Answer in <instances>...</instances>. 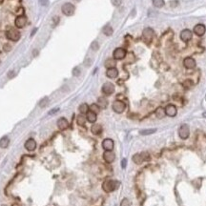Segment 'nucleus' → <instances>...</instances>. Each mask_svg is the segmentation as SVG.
I'll return each instance as SVG.
<instances>
[{
	"label": "nucleus",
	"instance_id": "nucleus-1",
	"mask_svg": "<svg viewBox=\"0 0 206 206\" xmlns=\"http://www.w3.org/2000/svg\"><path fill=\"white\" fill-rule=\"evenodd\" d=\"M119 186V182L118 180H109L104 181V183L102 184V188L105 192L110 193V192H113L115 190L118 188Z\"/></svg>",
	"mask_w": 206,
	"mask_h": 206
},
{
	"label": "nucleus",
	"instance_id": "nucleus-2",
	"mask_svg": "<svg viewBox=\"0 0 206 206\" xmlns=\"http://www.w3.org/2000/svg\"><path fill=\"white\" fill-rule=\"evenodd\" d=\"M149 159H150L149 154L146 152H143L140 154H136L133 157V161L136 164H141L142 162H144V161H148Z\"/></svg>",
	"mask_w": 206,
	"mask_h": 206
},
{
	"label": "nucleus",
	"instance_id": "nucleus-3",
	"mask_svg": "<svg viewBox=\"0 0 206 206\" xmlns=\"http://www.w3.org/2000/svg\"><path fill=\"white\" fill-rule=\"evenodd\" d=\"M153 37H154V31L151 29V28H146L142 32L143 41L147 44H150L153 40Z\"/></svg>",
	"mask_w": 206,
	"mask_h": 206
},
{
	"label": "nucleus",
	"instance_id": "nucleus-4",
	"mask_svg": "<svg viewBox=\"0 0 206 206\" xmlns=\"http://www.w3.org/2000/svg\"><path fill=\"white\" fill-rule=\"evenodd\" d=\"M112 107H113V110L115 113L121 114V113L124 112V110L126 108V105L123 101H121V100H115V101L113 102Z\"/></svg>",
	"mask_w": 206,
	"mask_h": 206
},
{
	"label": "nucleus",
	"instance_id": "nucleus-5",
	"mask_svg": "<svg viewBox=\"0 0 206 206\" xmlns=\"http://www.w3.org/2000/svg\"><path fill=\"white\" fill-rule=\"evenodd\" d=\"M75 6L72 3H65L62 8H61V11H62V13L67 15V16H71L75 14Z\"/></svg>",
	"mask_w": 206,
	"mask_h": 206
},
{
	"label": "nucleus",
	"instance_id": "nucleus-6",
	"mask_svg": "<svg viewBox=\"0 0 206 206\" xmlns=\"http://www.w3.org/2000/svg\"><path fill=\"white\" fill-rule=\"evenodd\" d=\"M6 35L9 39L12 41H18L20 38V32L16 29H13V28L7 31Z\"/></svg>",
	"mask_w": 206,
	"mask_h": 206
},
{
	"label": "nucleus",
	"instance_id": "nucleus-7",
	"mask_svg": "<svg viewBox=\"0 0 206 206\" xmlns=\"http://www.w3.org/2000/svg\"><path fill=\"white\" fill-rule=\"evenodd\" d=\"M189 135H190V129H189V126L187 124H183L180 126L179 129V136L182 140H186L188 138Z\"/></svg>",
	"mask_w": 206,
	"mask_h": 206
},
{
	"label": "nucleus",
	"instance_id": "nucleus-8",
	"mask_svg": "<svg viewBox=\"0 0 206 206\" xmlns=\"http://www.w3.org/2000/svg\"><path fill=\"white\" fill-rule=\"evenodd\" d=\"M114 92H115V86H114L113 83H111V82L104 83L103 86H102V93L104 94L110 96V94H112Z\"/></svg>",
	"mask_w": 206,
	"mask_h": 206
},
{
	"label": "nucleus",
	"instance_id": "nucleus-9",
	"mask_svg": "<svg viewBox=\"0 0 206 206\" xmlns=\"http://www.w3.org/2000/svg\"><path fill=\"white\" fill-rule=\"evenodd\" d=\"M114 59L115 60H121L126 57V51L122 48H116L114 51Z\"/></svg>",
	"mask_w": 206,
	"mask_h": 206
},
{
	"label": "nucleus",
	"instance_id": "nucleus-10",
	"mask_svg": "<svg viewBox=\"0 0 206 206\" xmlns=\"http://www.w3.org/2000/svg\"><path fill=\"white\" fill-rule=\"evenodd\" d=\"M177 113V107L175 106V105L173 104H169L167 105L166 108H165V114L167 115L171 116V118H174V116H176Z\"/></svg>",
	"mask_w": 206,
	"mask_h": 206
},
{
	"label": "nucleus",
	"instance_id": "nucleus-11",
	"mask_svg": "<svg viewBox=\"0 0 206 206\" xmlns=\"http://www.w3.org/2000/svg\"><path fill=\"white\" fill-rule=\"evenodd\" d=\"M114 141L113 140H111V138H106V140H104L102 141V147L105 151H112L114 149Z\"/></svg>",
	"mask_w": 206,
	"mask_h": 206
},
{
	"label": "nucleus",
	"instance_id": "nucleus-12",
	"mask_svg": "<svg viewBox=\"0 0 206 206\" xmlns=\"http://www.w3.org/2000/svg\"><path fill=\"white\" fill-rule=\"evenodd\" d=\"M192 32L190 30H183L181 32H180V38H181V40L182 41H184V42H188V41H190L192 39Z\"/></svg>",
	"mask_w": 206,
	"mask_h": 206
},
{
	"label": "nucleus",
	"instance_id": "nucleus-13",
	"mask_svg": "<svg viewBox=\"0 0 206 206\" xmlns=\"http://www.w3.org/2000/svg\"><path fill=\"white\" fill-rule=\"evenodd\" d=\"M15 26L19 28V29H22V28H24L27 24V18H26V16L24 15H20L18 16V17H16L15 19Z\"/></svg>",
	"mask_w": 206,
	"mask_h": 206
},
{
	"label": "nucleus",
	"instance_id": "nucleus-14",
	"mask_svg": "<svg viewBox=\"0 0 206 206\" xmlns=\"http://www.w3.org/2000/svg\"><path fill=\"white\" fill-rule=\"evenodd\" d=\"M206 32V28L203 24H198L194 27V32L198 36H202Z\"/></svg>",
	"mask_w": 206,
	"mask_h": 206
},
{
	"label": "nucleus",
	"instance_id": "nucleus-15",
	"mask_svg": "<svg viewBox=\"0 0 206 206\" xmlns=\"http://www.w3.org/2000/svg\"><path fill=\"white\" fill-rule=\"evenodd\" d=\"M25 148L28 151H33L36 148V141L33 140V138H29L26 142H25Z\"/></svg>",
	"mask_w": 206,
	"mask_h": 206
},
{
	"label": "nucleus",
	"instance_id": "nucleus-16",
	"mask_svg": "<svg viewBox=\"0 0 206 206\" xmlns=\"http://www.w3.org/2000/svg\"><path fill=\"white\" fill-rule=\"evenodd\" d=\"M103 158H104L105 161H106V162L111 163V162H113V161L115 160V155L112 151H105L104 154H103Z\"/></svg>",
	"mask_w": 206,
	"mask_h": 206
},
{
	"label": "nucleus",
	"instance_id": "nucleus-17",
	"mask_svg": "<svg viewBox=\"0 0 206 206\" xmlns=\"http://www.w3.org/2000/svg\"><path fill=\"white\" fill-rule=\"evenodd\" d=\"M183 65L187 69H193L196 67V61L192 57H186L184 61H183Z\"/></svg>",
	"mask_w": 206,
	"mask_h": 206
},
{
	"label": "nucleus",
	"instance_id": "nucleus-18",
	"mask_svg": "<svg viewBox=\"0 0 206 206\" xmlns=\"http://www.w3.org/2000/svg\"><path fill=\"white\" fill-rule=\"evenodd\" d=\"M57 127L59 128L60 130H65L67 128L69 127V123H68V120L64 118H60L57 120Z\"/></svg>",
	"mask_w": 206,
	"mask_h": 206
},
{
	"label": "nucleus",
	"instance_id": "nucleus-19",
	"mask_svg": "<svg viewBox=\"0 0 206 206\" xmlns=\"http://www.w3.org/2000/svg\"><path fill=\"white\" fill-rule=\"evenodd\" d=\"M106 75L109 77V78H115V77L118 75V71L116 70L115 68L108 69L107 72H106Z\"/></svg>",
	"mask_w": 206,
	"mask_h": 206
},
{
	"label": "nucleus",
	"instance_id": "nucleus-20",
	"mask_svg": "<svg viewBox=\"0 0 206 206\" xmlns=\"http://www.w3.org/2000/svg\"><path fill=\"white\" fill-rule=\"evenodd\" d=\"M86 119L89 122H91V123H94V122L97 121V114L92 112V111H89L86 115Z\"/></svg>",
	"mask_w": 206,
	"mask_h": 206
},
{
	"label": "nucleus",
	"instance_id": "nucleus-21",
	"mask_svg": "<svg viewBox=\"0 0 206 206\" xmlns=\"http://www.w3.org/2000/svg\"><path fill=\"white\" fill-rule=\"evenodd\" d=\"M91 132L94 134V135H99L102 132V127L101 125L99 124H94L91 128Z\"/></svg>",
	"mask_w": 206,
	"mask_h": 206
},
{
	"label": "nucleus",
	"instance_id": "nucleus-22",
	"mask_svg": "<svg viewBox=\"0 0 206 206\" xmlns=\"http://www.w3.org/2000/svg\"><path fill=\"white\" fill-rule=\"evenodd\" d=\"M97 105L99 106V108L105 109L107 107V105H108V100L105 97H99L98 100H97Z\"/></svg>",
	"mask_w": 206,
	"mask_h": 206
},
{
	"label": "nucleus",
	"instance_id": "nucleus-23",
	"mask_svg": "<svg viewBox=\"0 0 206 206\" xmlns=\"http://www.w3.org/2000/svg\"><path fill=\"white\" fill-rule=\"evenodd\" d=\"M10 140L8 137H3L0 138V148H7L9 146Z\"/></svg>",
	"mask_w": 206,
	"mask_h": 206
},
{
	"label": "nucleus",
	"instance_id": "nucleus-24",
	"mask_svg": "<svg viewBox=\"0 0 206 206\" xmlns=\"http://www.w3.org/2000/svg\"><path fill=\"white\" fill-rule=\"evenodd\" d=\"M115 59H112V58H108L106 61H105V67H106L107 69H111V68H115Z\"/></svg>",
	"mask_w": 206,
	"mask_h": 206
},
{
	"label": "nucleus",
	"instance_id": "nucleus-25",
	"mask_svg": "<svg viewBox=\"0 0 206 206\" xmlns=\"http://www.w3.org/2000/svg\"><path fill=\"white\" fill-rule=\"evenodd\" d=\"M155 115H157L158 118H163L166 115L165 109H163L162 107H158L157 110H155Z\"/></svg>",
	"mask_w": 206,
	"mask_h": 206
},
{
	"label": "nucleus",
	"instance_id": "nucleus-26",
	"mask_svg": "<svg viewBox=\"0 0 206 206\" xmlns=\"http://www.w3.org/2000/svg\"><path fill=\"white\" fill-rule=\"evenodd\" d=\"M113 28L111 27V26H105L103 28V33L105 35H107V36H110V35H113Z\"/></svg>",
	"mask_w": 206,
	"mask_h": 206
},
{
	"label": "nucleus",
	"instance_id": "nucleus-27",
	"mask_svg": "<svg viewBox=\"0 0 206 206\" xmlns=\"http://www.w3.org/2000/svg\"><path fill=\"white\" fill-rule=\"evenodd\" d=\"M89 109H90V108H89V106H88L86 103H82L80 106H79V108H78L79 112L81 114H87L89 112Z\"/></svg>",
	"mask_w": 206,
	"mask_h": 206
},
{
	"label": "nucleus",
	"instance_id": "nucleus-28",
	"mask_svg": "<svg viewBox=\"0 0 206 206\" xmlns=\"http://www.w3.org/2000/svg\"><path fill=\"white\" fill-rule=\"evenodd\" d=\"M152 2H153V5L155 7H157V8H161V7H163L164 6V0H152Z\"/></svg>",
	"mask_w": 206,
	"mask_h": 206
},
{
	"label": "nucleus",
	"instance_id": "nucleus-29",
	"mask_svg": "<svg viewBox=\"0 0 206 206\" xmlns=\"http://www.w3.org/2000/svg\"><path fill=\"white\" fill-rule=\"evenodd\" d=\"M76 122H77V124L80 125V126H83L85 124V122H86V118H85V116L83 115H80L77 116V119H76Z\"/></svg>",
	"mask_w": 206,
	"mask_h": 206
},
{
	"label": "nucleus",
	"instance_id": "nucleus-30",
	"mask_svg": "<svg viewBox=\"0 0 206 206\" xmlns=\"http://www.w3.org/2000/svg\"><path fill=\"white\" fill-rule=\"evenodd\" d=\"M155 131V129H147V130H141L140 132V135H142V136H148V135H151V134H154Z\"/></svg>",
	"mask_w": 206,
	"mask_h": 206
},
{
	"label": "nucleus",
	"instance_id": "nucleus-31",
	"mask_svg": "<svg viewBox=\"0 0 206 206\" xmlns=\"http://www.w3.org/2000/svg\"><path fill=\"white\" fill-rule=\"evenodd\" d=\"M99 110H100V108L97 104H92L90 106V111H92V112L96 113V114H97L99 112Z\"/></svg>",
	"mask_w": 206,
	"mask_h": 206
},
{
	"label": "nucleus",
	"instance_id": "nucleus-32",
	"mask_svg": "<svg viewBox=\"0 0 206 206\" xmlns=\"http://www.w3.org/2000/svg\"><path fill=\"white\" fill-rule=\"evenodd\" d=\"M48 102H49V99H48V97H44V98H42L40 101H39V106L41 107V108H43V107H45V106H47V104H48Z\"/></svg>",
	"mask_w": 206,
	"mask_h": 206
},
{
	"label": "nucleus",
	"instance_id": "nucleus-33",
	"mask_svg": "<svg viewBox=\"0 0 206 206\" xmlns=\"http://www.w3.org/2000/svg\"><path fill=\"white\" fill-rule=\"evenodd\" d=\"M120 206H131V202L128 198H123L120 202Z\"/></svg>",
	"mask_w": 206,
	"mask_h": 206
},
{
	"label": "nucleus",
	"instance_id": "nucleus-34",
	"mask_svg": "<svg viewBox=\"0 0 206 206\" xmlns=\"http://www.w3.org/2000/svg\"><path fill=\"white\" fill-rule=\"evenodd\" d=\"M91 48H92L93 51H97L98 48H99L98 43H97V41H94V42L92 43V45H91Z\"/></svg>",
	"mask_w": 206,
	"mask_h": 206
},
{
	"label": "nucleus",
	"instance_id": "nucleus-35",
	"mask_svg": "<svg viewBox=\"0 0 206 206\" xmlns=\"http://www.w3.org/2000/svg\"><path fill=\"white\" fill-rule=\"evenodd\" d=\"M111 2H112V4L114 5L115 7H118L121 5L122 3V0H111Z\"/></svg>",
	"mask_w": 206,
	"mask_h": 206
},
{
	"label": "nucleus",
	"instance_id": "nucleus-36",
	"mask_svg": "<svg viewBox=\"0 0 206 206\" xmlns=\"http://www.w3.org/2000/svg\"><path fill=\"white\" fill-rule=\"evenodd\" d=\"M192 85H193V82L191 80H185L184 82H183V86H184L185 88H190Z\"/></svg>",
	"mask_w": 206,
	"mask_h": 206
},
{
	"label": "nucleus",
	"instance_id": "nucleus-37",
	"mask_svg": "<svg viewBox=\"0 0 206 206\" xmlns=\"http://www.w3.org/2000/svg\"><path fill=\"white\" fill-rule=\"evenodd\" d=\"M73 75H75V76L79 75H80V70H79V68H77V67H75V68L73 70Z\"/></svg>",
	"mask_w": 206,
	"mask_h": 206
},
{
	"label": "nucleus",
	"instance_id": "nucleus-38",
	"mask_svg": "<svg viewBox=\"0 0 206 206\" xmlns=\"http://www.w3.org/2000/svg\"><path fill=\"white\" fill-rule=\"evenodd\" d=\"M39 4L41 5V6L46 7L49 5V0H39Z\"/></svg>",
	"mask_w": 206,
	"mask_h": 206
},
{
	"label": "nucleus",
	"instance_id": "nucleus-39",
	"mask_svg": "<svg viewBox=\"0 0 206 206\" xmlns=\"http://www.w3.org/2000/svg\"><path fill=\"white\" fill-rule=\"evenodd\" d=\"M3 49H4V51L5 52H10L11 51V49H12V46L10 45V44H5L4 45V47H3Z\"/></svg>",
	"mask_w": 206,
	"mask_h": 206
},
{
	"label": "nucleus",
	"instance_id": "nucleus-40",
	"mask_svg": "<svg viewBox=\"0 0 206 206\" xmlns=\"http://www.w3.org/2000/svg\"><path fill=\"white\" fill-rule=\"evenodd\" d=\"M126 164H127V160L124 158V159H122V161H121V166H122V168H126Z\"/></svg>",
	"mask_w": 206,
	"mask_h": 206
},
{
	"label": "nucleus",
	"instance_id": "nucleus-41",
	"mask_svg": "<svg viewBox=\"0 0 206 206\" xmlns=\"http://www.w3.org/2000/svg\"><path fill=\"white\" fill-rule=\"evenodd\" d=\"M58 110H59L58 108H57V109H54V110H52V111H50L49 114H50V115H54V114H55V112H57Z\"/></svg>",
	"mask_w": 206,
	"mask_h": 206
},
{
	"label": "nucleus",
	"instance_id": "nucleus-42",
	"mask_svg": "<svg viewBox=\"0 0 206 206\" xmlns=\"http://www.w3.org/2000/svg\"><path fill=\"white\" fill-rule=\"evenodd\" d=\"M177 5V0H174V1H171V6L172 7H176Z\"/></svg>",
	"mask_w": 206,
	"mask_h": 206
},
{
	"label": "nucleus",
	"instance_id": "nucleus-43",
	"mask_svg": "<svg viewBox=\"0 0 206 206\" xmlns=\"http://www.w3.org/2000/svg\"><path fill=\"white\" fill-rule=\"evenodd\" d=\"M37 54H38V51H37V50H33V55L35 57V55H37Z\"/></svg>",
	"mask_w": 206,
	"mask_h": 206
},
{
	"label": "nucleus",
	"instance_id": "nucleus-44",
	"mask_svg": "<svg viewBox=\"0 0 206 206\" xmlns=\"http://www.w3.org/2000/svg\"><path fill=\"white\" fill-rule=\"evenodd\" d=\"M13 74H14V72H10V73H9V77H10V78H11V77H12V76H13Z\"/></svg>",
	"mask_w": 206,
	"mask_h": 206
},
{
	"label": "nucleus",
	"instance_id": "nucleus-45",
	"mask_svg": "<svg viewBox=\"0 0 206 206\" xmlns=\"http://www.w3.org/2000/svg\"><path fill=\"white\" fill-rule=\"evenodd\" d=\"M203 116H205V118H206V113H204V114H203Z\"/></svg>",
	"mask_w": 206,
	"mask_h": 206
},
{
	"label": "nucleus",
	"instance_id": "nucleus-46",
	"mask_svg": "<svg viewBox=\"0 0 206 206\" xmlns=\"http://www.w3.org/2000/svg\"><path fill=\"white\" fill-rule=\"evenodd\" d=\"M75 1H77V2H79V1H80V0H75Z\"/></svg>",
	"mask_w": 206,
	"mask_h": 206
},
{
	"label": "nucleus",
	"instance_id": "nucleus-47",
	"mask_svg": "<svg viewBox=\"0 0 206 206\" xmlns=\"http://www.w3.org/2000/svg\"><path fill=\"white\" fill-rule=\"evenodd\" d=\"M0 63H1V60H0Z\"/></svg>",
	"mask_w": 206,
	"mask_h": 206
}]
</instances>
